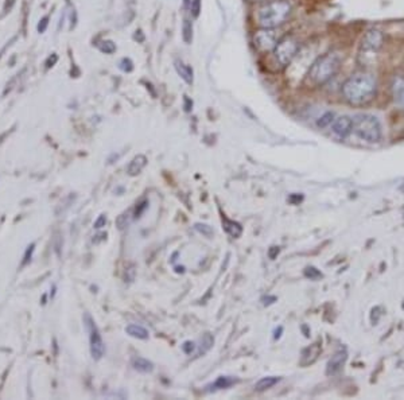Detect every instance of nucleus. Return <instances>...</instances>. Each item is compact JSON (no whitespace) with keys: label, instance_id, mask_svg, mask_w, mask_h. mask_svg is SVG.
<instances>
[{"label":"nucleus","instance_id":"obj_1","mask_svg":"<svg viewBox=\"0 0 404 400\" xmlns=\"http://www.w3.org/2000/svg\"><path fill=\"white\" fill-rule=\"evenodd\" d=\"M341 93L350 105L354 107L367 105L376 97V77L369 72H357L342 84Z\"/></svg>","mask_w":404,"mask_h":400},{"label":"nucleus","instance_id":"obj_2","mask_svg":"<svg viewBox=\"0 0 404 400\" xmlns=\"http://www.w3.org/2000/svg\"><path fill=\"white\" fill-rule=\"evenodd\" d=\"M339 68L341 57L337 53H326L323 56H320L307 70L305 84L312 88L322 86L337 75Z\"/></svg>","mask_w":404,"mask_h":400},{"label":"nucleus","instance_id":"obj_3","mask_svg":"<svg viewBox=\"0 0 404 400\" xmlns=\"http://www.w3.org/2000/svg\"><path fill=\"white\" fill-rule=\"evenodd\" d=\"M293 11L288 0H274L263 5L257 12V22L261 28H276L290 18Z\"/></svg>","mask_w":404,"mask_h":400},{"label":"nucleus","instance_id":"obj_4","mask_svg":"<svg viewBox=\"0 0 404 400\" xmlns=\"http://www.w3.org/2000/svg\"><path fill=\"white\" fill-rule=\"evenodd\" d=\"M384 46V35L380 30L372 28L364 34L358 47L357 61L362 66H372L376 64L377 57Z\"/></svg>","mask_w":404,"mask_h":400},{"label":"nucleus","instance_id":"obj_5","mask_svg":"<svg viewBox=\"0 0 404 400\" xmlns=\"http://www.w3.org/2000/svg\"><path fill=\"white\" fill-rule=\"evenodd\" d=\"M353 130L362 140L368 143H377L381 139V126L376 116L369 113H360L352 119Z\"/></svg>","mask_w":404,"mask_h":400},{"label":"nucleus","instance_id":"obj_6","mask_svg":"<svg viewBox=\"0 0 404 400\" xmlns=\"http://www.w3.org/2000/svg\"><path fill=\"white\" fill-rule=\"evenodd\" d=\"M299 51V45L298 41L294 37H284L280 41H278L276 46L274 47L275 60L278 61L279 65L288 66L297 57Z\"/></svg>","mask_w":404,"mask_h":400},{"label":"nucleus","instance_id":"obj_7","mask_svg":"<svg viewBox=\"0 0 404 400\" xmlns=\"http://www.w3.org/2000/svg\"><path fill=\"white\" fill-rule=\"evenodd\" d=\"M85 326L88 329L89 333V344H90V354H92L93 360H101L104 353H105V345L102 341V337L100 334L97 325L94 323L92 317L89 314H85Z\"/></svg>","mask_w":404,"mask_h":400},{"label":"nucleus","instance_id":"obj_8","mask_svg":"<svg viewBox=\"0 0 404 400\" xmlns=\"http://www.w3.org/2000/svg\"><path fill=\"white\" fill-rule=\"evenodd\" d=\"M253 41H255V47L259 51H269L274 50V47L278 43V38L274 28H261L255 33Z\"/></svg>","mask_w":404,"mask_h":400},{"label":"nucleus","instance_id":"obj_9","mask_svg":"<svg viewBox=\"0 0 404 400\" xmlns=\"http://www.w3.org/2000/svg\"><path fill=\"white\" fill-rule=\"evenodd\" d=\"M353 130V120L349 116L335 117L331 123V134L335 139L344 140Z\"/></svg>","mask_w":404,"mask_h":400},{"label":"nucleus","instance_id":"obj_10","mask_svg":"<svg viewBox=\"0 0 404 400\" xmlns=\"http://www.w3.org/2000/svg\"><path fill=\"white\" fill-rule=\"evenodd\" d=\"M346 358H348V353L346 350H338L335 352L329 361H327V365H326V375L327 376H334L337 373L344 368L345 363H346Z\"/></svg>","mask_w":404,"mask_h":400},{"label":"nucleus","instance_id":"obj_11","mask_svg":"<svg viewBox=\"0 0 404 400\" xmlns=\"http://www.w3.org/2000/svg\"><path fill=\"white\" fill-rule=\"evenodd\" d=\"M240 382L237 377L233 376H220L217 377V380L209 386H206V392H214L219 391V390H225V388H229V387L235 386L237 383Z\"/></svg>","mask_w":404,"mask_h":400},{"label":"nucleus","instance_id":"obj_12","mask_svg":"<svg viewBox=\"0 0 404 400\" xmlns=\"http://www.w3.org/2000/svg\"><path fill=\"white\" fill-rule=\"evenodd\" d=\"M392 96H394V101L399 107H404V77H402V76H398V77L394 79Z\"/></svg>","mask_w":404,"mask_h":400},{"label":"nucleus","instance_id":"obj_13","mask_svg":"<svg viewBox=\"0 0 404 400\" xmlns=\"http://www.w3.org/2000/svg\"><path fill=\"white\" fill-rule=\"evenodd\" d=\"M146 164H147V158L144 155H138L130 162L128 167H127V172L130 174L131 177H136L146 167Z\"/></svg>","mask_w":404,"mask_h":400},{"label":"nucleus","instance_id":"obj_14","mask_svg":"<svg viewBox=\"0 0 404 400\" xmlns=\"http://www.w3.org/2000/svg\"><path fill=\"white\" fill-rule=\"evenodd\" d=\"M174 66H175L177 73L181 76V79L185 81L186 84H189V85L193 84V69H191L190 66L183 64L181 60H175V62H174Z\"/></svg>","mask_w":404,"mask_h":400},{"label":"nucleus","instance_id":"obj_15","mask_svg":"<svg viewBox=\"0 0 404 400\" xmlns=\"http://www.w3.org/2000/svg\"><path fill=\"white\" fill-rule=\"evenodd\" d=\"M223 227L224 229H225V232H227L229 236H232V238L235 239L242 236V225L239 223H236V221H233V220H229L227 219V217H224V216H223Z\"/></svg>","mask_w":404,"mask_h":400},{"label":"nucleus","instance_id":"obj_16","mask_svg":"<svg viewBox=\"0 0 404 400\" xmlns=\"http://www.w3.org/2000/svg\"><path fill=\"white\" fill-rule=\"evenodd\" d=\"M132 367L135 371H138L140 373H150L154 371V364L143 357H135L132 360Z\"/></svg>","mask_w":404,"mask_h":400},{"label":"nucleus","instance_id":"obj_17","mask_svg":"<svg viewBox=\"0 0 404 400\" xmlns=\"http://www.w3.org/2000/svg\"><path fill=\"white\" fill-rule=\"evenodd\" d=\"M126 333L131 337H134V338H138V340H147L150 335L149 330L146 327L140 325H134V323L127 326Z\"/></svg>","mask_w":404,"mask_h":400},{"label":"nucleus","instance_id":"obj_18","mask_svg":"<svg viewBox=\"0 0 404 400\" xmlns=\"http://www.w3.org/2000/svg\"><path fill=\"white\" fill-rule=\"evenodd\" d=\"M280 382V377L276 376H267V377H261L259 382L255 384V390L257 392H264L269 388H272L274 386H276L278 383Z\"/></svg>","mask_w":404,"mask_h":400},{"label":"nucleus","instance_id":"obj_19","mask_svg":"<svg viewBox=\"0 0 404 400\" xmlns=\"http://www.w3.org/2000/svg\"><path fill=\"white\" fill-rule=\"evenodd\" d=\"M182 37L186 43H191L193 41V24L190 20L185 19L183 20V26H182Z\"/></svg>","mask_w":404,"mask_h":400},{"label":"nucleus","instance_id":"obj_20","mask_svg":"<svg viewBox=\"0 0 404 400\" xmlns=\"http://www.w3.org/2000/svg\"><path fill=\"white\" fill-rule=\"evenodd\" d=\"M334 119H335L334 112L327 111L320 117V120L317 121V126L320 127V128H326V127L331 126V123L334 121Z\"/></svg>","mask_w":404,"mask_h":400},{"label":"nucleus","instance_id":"obj_21","mask_svg":"<svg viewBox=\"0 0 404 400\" xmlns=\"http://www.w3.org/2000/svg\"><path fill=\"white\" fill-rule=\"evenodd\" d=\"M195 231H198V232L201 233V235H204L205 238H212L214 235V231L213 228L210 227V225H208V224H195Z\"/></svg>","mask_w":404,"mask_h":400},{"label":"nucleus","instance_id":"obj_22","mask_svg":"<svg viewBox=\"0 0 404 400\" xmlns=\"http://www.w3.org/2000/svg\"><path fill=\"white\" fill-rule=\"evenodd\" d=\"M98 49L102 53H105V54H112V53H115V50H116V46H115V43L112 42V41H101V42L98 43Z\"/></svg>","mask_w":404,"mask_h":400},{"label":"nucleus","instance_id":"obj_23","mask_svg":"<svg viewBox=\"0 0 404 400\" xmlns=\"http://www.w3.org/2000/svg\"><path fill=\"white\" fill-rule=\"evenodd\" d=\"M303 274H305V276H306V278H309V279H312V280L321 279V278L323 276V275H322V272H321L320 270H317L316 267H307Z\"/></svg>","mask_w":404,"mask_h":400},{"label":"nucleus","instance_id":"obj_24","mask_svg":"<svg viewBox=\"0 0 404 400\" xmlns=\"http://www.w3.org/2000/svg\"><path fill=\"white\" fill-rule=\"evenodd\" d=\"M130 213H123L120 214L119 217H117L116 220V224H117V228L120 229V231H123V229H126L128 225H130Z\"/></svg>","mask_w":404,"mask_h":400},{"label":"nucleus","instance_id":"obj_25","mask_svg":"<svg viewBox=\"0 0 404 400\" xmlns=\"http://www.w3.org/2000/svg\"><path fill=\"white\" fill-rule=\"evenodd\" d=\"M120 69L123 70V72H132V69H134L132 61H131L130 58H123V60L120 61Z\"/></svg>","mask_w":404,"mask_h":400},{"label":"nucleus","instance_id":"obj_26","mask_svg":"<svg viewBox=\"0 0 404 400\" xmlns=\"http://www.w3.org/2000/svg\"><path fill=\"white\" fill-rule=\"evenodd\" d=\"M195 348H197V346H195L194 342H191V341H186L185 344L182 345V350H183L186 354L193 353V352L195 350Z\"/></svg>","mask_w":404,"mask_h":400},{"label":"nucleus","instance_id":"obj_27","mask_svg":"<svg viewBox=\"0 0 404 400\" xmlns=\"http://www.w3.org/2000/svg\"><path fill=\"white\" fill-rule=\"evenodd\" d=\"M200 11H201V1L200 0H193V1H191V12H193V16L197 18V16L200 15Z\"/></svg>","mask_w":404,"mask_h":400},{"label":"nucleus","instance_id":"obj_28","mask_svg":"<svg viewBox=\"0 0 404 400\" xmlns=\"http://www.w3.org/2000/svg\"><path fill=\"white\" fill-rule=\"evenodd\" d=\"M105 225H107V216L101 214V216H100V217L94 221V228L100 229V228H102V227H105Z\"/></svg>","mask_w":404,"mask_h":400},{"label":"nucleus","instance_id":"obj_29","mask_svg":"<svg viewBox=\"0 0 404 400\" xmlns=\"http://www.w3.org/2000/svg\"><path fill=\"white\" fill-rule=\"evenodd\" d=\"M47 24H49V16H45V18L39 22V24H38V31H39V33H45L47 28Z\"/></svg>","mask_w":404,"mask_h":400},{"label":"nucleus","instance_id":"obj_30","mask_svg":"<svg viewBox=\"0 0 404 400\" xmlns=\"http://www.w3.org/2000/svg\"><path fill=\"white\" fill-rule=\"evenodd\" d=\"M279 252H280L279 247H271V248H269V251H268L269 259H275V257H276V256L279 255Z\"/></svg>","mask_w":404,"mask_h":400},{"label":"nucleus","instance_id":"obj_31","mask_svg":"<svg viewBox=\"0 0 404 400\" xmlns=\"http://www.w3.org/2000/svg\"><path fill=\"white\" fill-rule=\"evenodd\" d=\"M140 205H142V206H139V209L136 208V213H135V217H139L140 214L143 213V210L146 209V208H147V205H149V202H147V201H144L143 204H140Z\"/></svg>","mask_w":404,"mask_h":400},{"label":"nucleus","instance_id":"obj_32","mask_svg":"<svg viewBox=\"0 0 404 400\" xmlns=\"http://www.w3.org/2000/svg\"><path fill=\"white\" fill-rule=\"evenodd\" d=\"M33 251H34V244H33V245H31V247H28L27 252H26V256H24V260H23V265H24V264H27V263H28V255L31 256V253H33Z\"/></svg>","mask_w":404,"mask_h":400},{"label":"nucleus","instance_id":"obj_33","mask_svg":"<svg viewBox=\"0 0 404 400\" xmlns=\"http://www.w3.org/2000/svg\"><path fill=\"white\" fill-rule=\"evenodd\" d=\"M56 62H57V56L54 54V57H53V61H51V57H50V58H49V61L46 62V68H50V66L54 65Z\"/></svg>","mask_w":404,"mask_h":400},{"label":"nucleus","instance_id":"obj_34","mask_svg":"<svg viewBox=\"0 0 404 400\" xmlns=\"http://www.w3.org/2000/svg\"><path fill=\"white\" fill-rule=\"evenodd\" d=\"M290 201H291L293 204H297V202H299V201H302V196H299V197L291 196L290 197Z\"/></svg>","mask_w":404,"mask_h":400},{"label":"nucleus","instance_id":"obj_35","mask_svg":"<svg viewBox=\"0 0 404 400\" xmlns=\"http://www.w3.org/2000/svg\"><path fill=\"white\" fill-rule=\"evenodd\" d=\"M280 331H282V327H279V330L275 331V333H276V334H275V338H279V337H280Z\"/></svg>","mask_w":404,"mask_h":400},{"label":"nucleus","instance_id":"obj_36","mask_svg":"<svg viewBox=\"0 0 404 400\" xmlns=\"http://www.w3.org/2000/svg\"><path fill=\"white\" fill-rule=\"evenodd\" d=\"M251 1H263V0H251Z\"/></svg>","mask_w":404,"mask_h":400},{"label":"nucleus","instance_id":"obj_37","mask_svg":"<svg viewBox=\"0 0 404 400\" xmlns=\"http://www.w3.org/2000/svg\"><path fill=\"white\" fill-rule=\"evenodd\" d=\"M402 307H403V310H404V301H403V303H402Z\"/></svg>","mask_w":404,"mask_h":400}]
</instances>
